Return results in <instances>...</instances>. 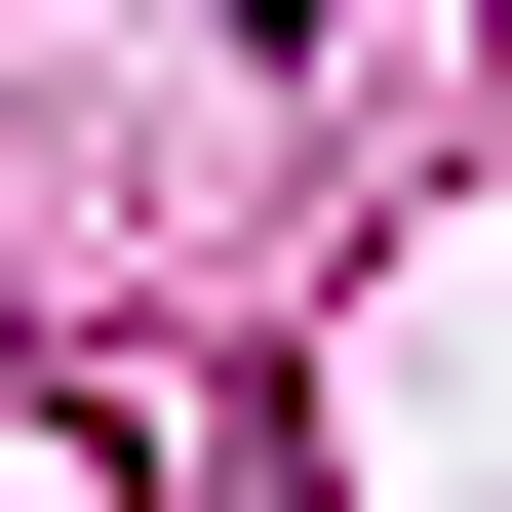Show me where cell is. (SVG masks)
Segmentation results:
<instances>
[{
  "label": "cell",
  "instance_id": "6da1fadb",
  "mask_svg": "<svg viewBox=\"0 0 512 512\" xmlns=\"http://www.w3.org/2000/svg\"><path fill=\"white\" fill-rule=\"evenodd\" d=\"M237 40H316V0H237Z\"/></svg>",
  "mask_w": 512,
  "mask_h": 512
}]
</instances>
